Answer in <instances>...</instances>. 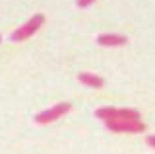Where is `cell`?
<instances>
[{"mask_svg": "<svg viewBox=\"0 0 155 154\" xmlns=\"http://www.w3.org/2000/svg\"><path fill=\"white\" fill-rule=\"evenodd\" d=\"M43 23H45V16H43V14H35V16H31L25 23H23V26H19L18 30L10 35V39L16 41V43L25 41V39H29L31 35H35V33L41 30Z\"/></svg>", "mask_w": 155, "mask_h": 154, "instance_id": "1", "label": "cell"}, {"mask_svg": "<svg viewBox=\"0 0 155 154\" xmlns=\"http://www.w3.org/2000/svg\"><path fill=\"white\" fill-rule=\"evenodd\" d=\"M107 129L113 133H143L145 125L140 121H132V119H110V121H105Z\"/></svg>", "mask_w": 155, "mask_h": 154, "instance_id": "2", "label": "cell"}, {"mask_svg": "<svg viewBox=\"0 0 155 154\" xmlns=\"http://www.w3.org/2000/svg\"><path fill=\"white\" fill-rule=\"evenodd\" d=\"M72 109V105L68 103V102H60V103H56V105H52L51 109H45V111H41L35 117V121L39 125H48V123H52V121H56L58 117H62V115H66L68 111Z\"/></svg>", "mask_w": 155, "mask_h": 154, "instance_id": "3", "label": "cell"}, {"mask_svg": "<svg viewBox=\"0 0 155 154\" xmlns=\"http://www.w3.org/2000/svg\"><path fill=\"white\" fill-rule=\"evenodd\" d=\"M97 43L101 47H120L128 43V37L126 35H118V33H101L97 37Z\"/></svg>", "mask_w": 155, "mask_h": 154, "instance_id": "4", "label": "cell"}, {"mask_svg": "<svg viewBox=\"0 0 155 154\" xmlns=\"http://www.w3.org/2000/svg\"><path fill=\"white\" fill-rule=\"evenodd\" d=\"M78 78H80L81 84L89 86V88H103L105 86V80L101 78V76H97V74H91V72H81Z\"/></svg>", "mask_w": 155, "mask_h": 154, "instance_id": "5", "label": "cell"}, {"mask_svg": "<svg viewBox=\"0 0 155 154\" xmlns=\"http://www.w3.org/2000/svg\"><path fill=\"white\" fill-rule=\"evenodd\" d=\"M116 119H132V121H138V119H140V111H138V109H130V107L116 109Z\"/></svg>", "mask_w": 155, "mask_h": 154, "instance_id": "6", "label": "cell"}, {"mask_svg": "<svg viewBox=\"0 0 155 154\" xmlns=\"http://www.w3.org/2000/svg\"><path fill=\"white\" fill-rule=\"evenodd\" d=\"M97 119H103V121H110V119H116V107H99L95 111Z\"/></svg>", "mask_w": 155, "mask_h": 154, "instance_id": "7", "label": "cell"}, {"mask_svg": "<svg viewBox=\"0 0 155 154\" xmlns=\"http://www.w3.org/2000/svg\"><path fill=\"white\" fill-rule=\"evenodd\" d=\"M95 0H78V8H89Z\"/></svg>", "mask_w": 155, "mask_h": 154, "instance_id": "8", "label": "cell"}, {"mask_svg": "<svg viewBox=\"0 0 155 154\" xmlns=\"http://www.w3.org/2000/svg\"><path fill=\"white\" fill-rule=\"evenodd\" d=\"M145 142H147L151 148H155V135H149V137L145 138Z\"/></svg>", "mask_w": 155, "mask_h": 154, "instance_id": "9", "label": "cell"}, {"mask_svg": "<svg viewBox=\"0 0 155 154\" xmlns=\"http://www.w3.org/2000/svg\"><path fill=\"white\" fill-rule=\"evenodd\" d=\"M0 41H2V37H0Z\"/></svg>", "mask_w": 155, "mask_h": 154, "instance_id": "10", "label": "cell"}]
</instances>
